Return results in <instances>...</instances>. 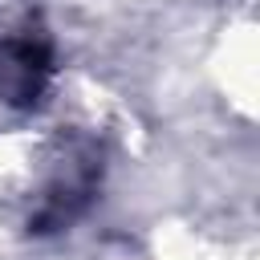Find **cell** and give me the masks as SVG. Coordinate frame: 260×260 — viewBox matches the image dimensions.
<instances>
[{
	"mask_svg": "<svg viewBox=\"0 0 260 260\" xmlns=\"http://www.w3.org/2000/svg\"><path fill=\"white\" fill-rule=\"evenodd\" d=\"M45 77V53L32 41H8L0 49V89L8 102H28L41 89Z\"/></svg>",
	"mask_w": 260,
	"mask_h": 260,
	"instance_id": "1",
	"label": "cell"
}]
</instances>
